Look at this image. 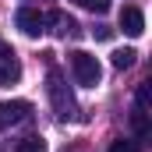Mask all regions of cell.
I'll return each mask as SVG.
<instances>
[{
	"label": "cell",
	"mask_w": 152,
	"mask_h": 152,
	"mask_svg": "<svg viewBox=\"0 0 152 152\" xmlns=\"http://www.w3.org/2000/svg\"><path fill=\"white\" fill-rule=\"evenodd\" d=\"M46 92H50V103H53V113H57V120H78V103H75V92L67 88V81H64V75L53 67L50 71V78H46Z\"/></svg>",
	"instance_id": "cell-1"
},
{
	"label": "cell",
	"mask_w": 152,
	"mask_h": 152,
	"mask_svg": "<svg viewBox=\"0 0 152 152\" xmlns=\"http://www.w3.org/2000/svg\"><path fill=\"white\" fill-rule=\"evenodd\" d=\"M71 75H75L78 85H85V88H96L99 81H103V64L92 57V53H85V50H75L71 57Z\"/></svg>",
	"instance_id": "cell-2"
},
{
	"label": "cell",
	"mask_w": 152,
	"mask_h": 152,
	"mask_svg": "<svg viewBox=\"0 0 152 152\" xmlns=\"http://www.w3.org/2000/svg\"><path fill=\"white\" fill-rule=\"evenodd\" d=\"M14 28L21 36H28V39H39L46 32V14L39 7H18L14 11Z\"/></svg>",
	"instance_id": "cell-3"
},
{
	"label": "cell",
	"mask_w": 152,
	"mask_h": 152,
	"mask_svg": "<svg viewBox=\"0 0 152 152\" xmlns=\"http://www.w3.org/2000/svg\"><path fill=\"white\" fill-rule=\"evenodd\" d=\"M32 117V103H25V99H7V103H0V131H7V127H14V124H25Z\"/></svg>",
	"instance_id": "cell-4"
},
{
	"label": "cell",
	"mask_w": 152,
	"mask_h": 152,
	"mask_svg": "<svg viewBox=\"0 0 152 152\" xmlns=\"http://www.w3.org/2000/svg\"><path fill=\"white\" fill-rule=\"evenodd\" d=\"M18 78H21V60H18V53L0 39V85H18Z\"/></svg>",
	"instance_id": "cell-5"
},
{
	"label": "cell",
	"mask_w": 152,
	"mask_h": 152,
	"mask_svg": "<svg viewBox=\"0 0 152 152\" xmlns=\"http://www.w3.org/2000/svg\"><path fill=\"white\" fill-rule=\"evenodd\" d=\"M120 28H124L131 39H138V36H142V32H145V14H142V7L127 4V7L120 11Z\"/></svg>",
	"instance_id": "cell-6"
},
{
	"label": "cell",
	"mask_w": 152,
	"mask_h": 152,
	"mask_svg": "<svg viewBox=\"0 0 152 152\" xmlns=\"http://www.w3.org/2000/svg\"><path fill=\"white\" fill-rule=\"evenodd\" d=\"M46 21L53 25V36H57V39L78 36V21L71 18V14H64V11H50V14H46Z\"/></svg>",
	"instance_id": "cell-7"
},
{
	"label": "cell",
	"mask_w": 152,
	"mask_h": 152,
	"mask_svg": "<svg viewBox=\"0 0 152 152\" xmlns=\"http://www.w3.org/2000/svg\"><path fill=\"white\" fill-rule=\"evenodd\" d=\"M134 50H113V57H110V64H113L117 71H127V67H134Z\"/></svg>",
	"instance_id": "cell-8"
},
{
	"label": "cell",
	"mask_w": 152,
	"mask_h": 152,
	"mask_svg": "<svg viewBox=\"0 0 152 152\" xmlns=\"http://www.w3.org/2000/svg\"><path fill=\"white\" fill-rule=\"evenodd\" d=\"M14 152H46V142H42L39 134H28V138H21V142L14 145Z\"/></svg>",
	"instance_id": "cell-9"
},
{
	"label": "cell",
	"mask_w": 152,
	"mask_h": 152,
	"mask_svg": "<svg viewBox=\"0 0 152 152\" xmlns=\"http://www.w3.org/2000/svg\"><path fill=\"white\" fill-rule=\"evenodd\" d=\"M131 124H134V131H138V138H149V113L145 110H134V117H131Z\"/></svg>",
	"instance_id": "cell-10"
},
{
	"label": "cell",
	"mask_w": 152,
	"mask_h": 152,
	"mask_svg": "<svg viewBox=\"0 0 152 152\" xmlns=\"http://www.w3.org/2000/svg\"><path fill=\"white\" fill-rule=\"evenodd\" d=\"M149 103H152V81H142L138 85V106L134 110H145L149 113Z\"/></svg>",
	"instance_id": "cell-11"
},
{
	"label": "cell",
	"mask_w": 152,
	"mask_h": 152,
	"mask_svg": "<svg viewBox=\"0 0 152 152\" xmlns=\"http://www.w3.org/2000/svg\"><path fill=\"white\" fill-rule=\"evenodd\" d=\"M142 149V142H134V138H113V145L110 152H138Z\"/></svg>",
	"instance_id": "cell-12"
},
{
	"label": "cell",
	"mask_w": 152,
	"mask_h": 152,
	"mask_svg": "<svg viewBox=\"0 0 152 152\" xmlns=\"http://www.w3.org/2000/svg\"><path fill=\"white\" fill-rule=\"evenodd\" d=\"M78 7H85V11H92V14H106L110 11V0H75Z\"/></svg>",
	"instance_id": "cell-13"
},
{
	"label": "cell",
	"mask_w": 152,
	"mask_h": 152,
	"mask_svg": "<svg viewBox=\"0 0 152 152\" xmlns=\"http://www.w3.org/2000/svg\"><path fill=\"white\" fill-rule=\"evenodd\" d=\"M96 39H113V28H106V25H99V28H96Z\"/></svg>",
	"instance_id": "cell-14"
}]
</instances>
